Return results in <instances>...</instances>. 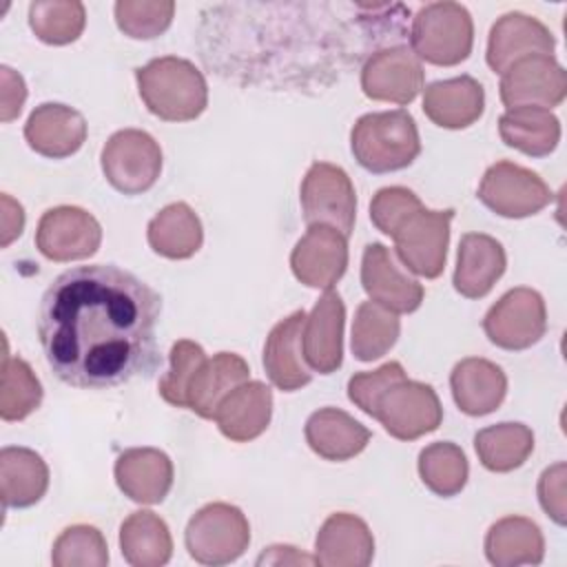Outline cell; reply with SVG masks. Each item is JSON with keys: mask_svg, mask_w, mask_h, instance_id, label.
<instances>
[{"mask_svg": "<svg viewBox=\"0 0 567 567\" xmlns=\"http://www.w3.org/2000/svg\"><path fill=\"white\" fill-rule=\"evenodd\" d=\"M159 295L113 264L75 266L44 290L38 337L53 374L66 385L106 390L157 361Z\"/></svg>", "mask_w": 567, "mask_h": 567, "instance_id": "obj_1", "label": "cell"}, {"mask_svg": "<svg viewBox=\"0 0 567 567\" xmlns=\"http://www.w3.org/2000/svg\"><path fill=\"white\" fill-rule=\"evenodd\" d=\"M146 109L166 122H188L204 113L208 86L202 71L177 55H164L135 69Z\"/></svg>", "mask_w": 567, "mask_h": 567, "instance_id": "obj_2", "label": "cell"}, {"mask_svg": "<svg viewBox=\"0 0 567 567\" xmlns=\"http://www.w3.org/2000/svg\"><path fill=\"white\" fill-rule=\"evenodd\" d=\"M350 148L370 173L401 171L421 153L416 122L403 109L365 113L350 131Z\"/></svg>", "mask_w": 567, "mask_h": 567, "instance_id": "obj_3", "label": "cell"}, {"mask_svg": "<svg viewBox=\"0 0 567 567\" xmlns=\"http://www.w3.org/2000/svg\"><path fill=\"white\" fill-rule=\"evenodd\" d=\"M412 51L436 66H454L467 60L474 44V22L458 2H430L412 18Z\"/></svg>", "mask_w": 567, "mask_h": 567, "instance_id": "obj_4", "label": "cell"}, {"mask_svg": "<svg viewBox=\"0 0 567 567\" xmlns=\"http://www.w3.org/2000/svg\"><path fill=\"white\" fill-rule=\"evenodd\" d=\"M184 543L193 560L202 565H226L248 549L250 525L239 507L208 503L190 516Z\"/></svg>", "mask_w": 567, "mask_h": 567, "instance_id": "obj_5", "label": "cell"}, {"mask_svg": "<svg viewBox=\"0 0 567 567\" xmlns=\"http://www.w3.org/2000/svg\"><path fill=\"white\" fill-rule=\"evenodd\" d=\"M102 173L106 182L124 193H146L162 173V148L140 128H124L113 133L102 148Z\"/></svg>", "mask_w": 567, "mask_h": 567, "instance_id": "obj_6", "label": "cell"}, {"mask_svg": "<svg viewBox=\"0 0 567 567\" xmlns=\"http://www.w3.org/2000/svg\"><path fill=\"white\" fill-rule=\"evenodd\" d=\"M299 199L308 226H332L350 237L357 215V193L341 166L315 162L301 182Z\"/></svg>", "mask_w": 567, "mask_h": 567, "instance_id": "obj_7", "label": "cell"}, {"mask_svg": "<svg viewBox=\"0 0 567 567\" xmlns=\"http://www.w3.org/2000/svg\"><path fill=\"white\" fill-rule=\"evenodd\" d=\"M372 416L399 441H414L434 432L443 421V408L432 385L410 381L392 383L377 401Z\"/></svg>", "mask_w": 567, "mask_h": 567, "instance_id": "obj_8", "label": "cell"}, {"mask_svg": "<svg viewBox=\"0 0 567 567\" xmlns=\"http://www.w3.org/2000/svg\"><path fill=\"white\" fill-rule=\"evenodd\" d=\"M551 197L549 186L538 173L507 159L492 164L478 184V199L492 213L507 219L536 215L551 202Z\"/></svg>", "mask_w": 567, "mask_h": 567, "instance_id": "obj_9", "label": "cell"}, {"mask_svg": "<svg viewBox=\"0 0 567 567\" xmlns=\"http://www.w3.org/2000/svg\"><path fill=\"white\" fill-rule=\"evenodd\" d=\"M452 217L454 208H421L396 228V233L392 235L394 250L408 270L425 279H436L443 272Z\"/></svg>", "mask_w": 567, "mask_h": 567, "instance_id": "obj_10", "label": "cell"}, {"mask_svg": "<svg viewBox=\"0 0 567 567\" xmlns=\"http://www.w3.org/2000/svg\"><path fill=\"white\" fill-rule=\"evenodd\" d=\"M483 330L503 350H525L538 343L547 330V308L540 292L525 286L507 290L487 310Z\"/></svg>", "mask_w": 567, "mask_h": 567, "instance_id": "obj_11", "label": "cell"}, {"mask_svg": "<svg viewBox=\"0 0 567 567\" xmlns=\"http://www.w3.org/2000/svg\"><path fill=\"white\" fill-rule=\"evenodd\" d=\"M100 244V221L80 206L49 208L38 221L35 246L51 261L86 259L97 252Z\"/></svg>", "mask_w": 567, "mask_h": 567, "instance_id": "obj_12", "label": "cell"}, {"mask_svg": "<svg viewBox=\"0 0 567 567\" xmlns=\"http://www.w3.org/2000/svg\"><path fill=\"white\" fill-rule=\"evenodd\" d=\"M501 102L507 109H554L567 95V71L554 55H527L514 62L501 78Z\"/></svg>", "mask_w": 567, "mask_h": 567, "instance_id": "obj_13", "label": "cell"}, {"mask_svg": "<svg viewBox=\"0 0 567 567\" xmlns=\"http://www.w3.org/2000/svg\"><path fill=\"white\" fill-rule=\"evenodd\" d=\"M423 82L421 60L403 44L374 51L361 69V89L377 102L410 104L421 93Z\"/></svg>", "mask_w": 567, "mask_h": 567, "instance_id": "obj_14", "label": "cell"}, {"mask_svg": "<svg viewBox=\"0 0 567 567\" xmlns=\"http://www.w3.org/2000/svg\"><path fill=\"white\" fill-rule=\"evenodd\" d=\"M290 268L308 288H332L348 268V237L332 226H310L290 252Z\"/></svg>", "mask_w": 567, "mask_h": 567, "instance_id": "obj_15", "label": "cell"}, {"mask_svg": "<svg viewBox=\"0 0 567 567\" xmlns=\"http://www.w3.org/2000/svg\"><path fill=\"white\" fill-rule=\"evenodd\" d=\"M556 40L551 31L523 11L501 16L487 38V64L494 73H505L514 62L527 55H551Z\"/></svg>", "mask_w": 567, "mask_h": 567, "instance_id": "obj_16", "label": "cell"}, {"mask_svg": "<svg viewBox=\"0 0 567 567\" xmlns=\"http://www.w3.org/2000/svg\"><path fill=\"white\" fill-rule=\"evenodd\" d=\"M361 286L370 301L392 312H414L423 301V286L401 272L392 252L379 241L368 244L363 250Z\"/></svg>", "mask_w": 567, "mask_h": 567, "instance_id": "obj_17", "label": "cell"}, {"mask_svg": "<svg viewBox=\"0 0 567 567\" xmlns=\"http://www.w3.org/2000/svg\"><path fill=\"white\" fill-rule=\"evenodd\" d=\"M343 323L346 306L337 290H326L303 323V359L310 370L332 374L343 361Z\"/></svg>", "mask_w": 567, "mask_h": 567, "instance_id": "obj_18", "label": "cell"}, {"mask_svg": "<svg viewBox=\"0 0 567 567\" xmlns=\"http://www.w3.org/2000/svg\"><path fill=\"white\" fill-rule=\"evenodd\" d=\"M24 140L35 153L62 159L84 144L86 122L80 111L66 104L44 102L31 111L24 124Z\"/></svg>", "mask_w": 567, "mask_h": 567, "instance_id": "obj_19", "label": "cell"}, {"mask_svg": "<svg viewBox=\"0 0 567 567\" xmlns=\"http://www.w3.org/2000/svg\"><path fill=\"white\" fill-rule=\"evenodd\" d=\"M115 481L135 503H162L173 487V461L157 447L124 450L115 461Z\"/></svg>", "mask_w": 567, "mask_h": 567, "instance_id": "obj_20", "label": "cell"}, {"mask_svg": "<svg viewBox=\"0 0 567 567\" xmlns=\"http://www.w3.org/2000/svg\"><path fill=\"white\" fill-rule=\"evenodd\" d=\"M306 317L308 315L303 310H295L292 315L275 323L264 346L266 374L270 383L284 392H295L312 379L310 368L301 359Z\"/></svg>", "mask_w": 567, "mask_h": 567, "instance_id": "obj_21", "label": "cell"}, {"mask_svg": "<svg viewBox=\"0 0 567 567\" xmlns=\"http://www.w3.org/2000/svg\"><path fill=\"white\" fill-rule=\"evenodd\" d=\"M374 556V538L365 520L354 514H330L317 532L315 558L326 567H365Z\"/></svg>", "mask_w": 567, "mask_h": 567, "instance_id": "obj_22", "label": "cell"}, {"mask_svg": "<svg viewBox=\"0 0 567 567\" xmlns=\"http://www.w3.org/2000/svg\"><path fill=\"white\" fill-rule=\"evenodd\" d=\"M270 416L272 390L261 381H244L219 401L213 419L226 439L248 443L268 427Z\"/></svg>", "mask_w": 567, "mask_h": 567, "instance_id": "obj_23", "label": "cell"}, {"mask_svg": "<svg viewBox=\"0 0 567 567\" xmlns=\"http://www.w3.org/2000/svg\"><path fill=\"white\" fill-rule=\"evenodd\" d=\"M505 266L507 257L501 241L483 233H467L458 241L454 288L467 299H481L503 277Z\"/></svg>", "mask_w": 567, "mask_h": 567, "instance_id": "obj_24", "label": "cell"}, {"mask_svg": "<svg viewBox=\"0 0 567 567\" xmlns=\"http://www.w3.org/2000/svg\"><path fill=\"white\" fill-rule=\"evenodd\" d=\"M483 109L485 91L472 75L436 80L423 93V113L441 128H467L483 115Z\"/></svg>", "mask_w": 567, "mask_h": 567, "instance_id": "obj_25", "label": "cell"}, {"mask_svg": "<svg viewBox=\"0 0 567 567\" xmlns=\"http://www.w3.org/2000/svg\"><path fill=\"white\" fill-rule=\"evenodd\" d=\"M450 388L461 412L467 416H485L503 403L507 394V377L494 361L467 357L454 365Z\"/></svg>", "mask_w": 567, "mask_h": 567, "instance_id": "obj_26", "label": "cell"}, {"mask_svg": "<svg viewBox=\"0 0 567 567\" xmlns=\"http://www.w3.org/2000/svg\"><path fill=\"white\" fill-rule=\"evenodd\" d=\"M370 430L339 408H321L306 421V441L326 461H348L365 450Z\"/></svg>", "mask_w": 567, "mask_h": 567, "instance_id": "obj_27", "label": "cell"}, {"mask_svg": "<svg viewBox=\"0 0 567 567\" xmlns=\"http://www.w3.org/2000/svg\"><path fill=\"white\" fill-rule=\"evenodd\" d=\"M49 487L44 458L29 447L0 450V496L4 507H31Z\"/></svg>", "mask_w": 567, "mask_h": 567, "instance_id": "obj_28", "label": "cell"}, {"mask_svg": "<svg viewBox=\"0 0 567 567\" xmlns=\"http://www.w3.org/2000/svg\"><path fill=\"white\" fill-rule=\"evenodd\" d=\"M485 556L496 567L538 565L545 556L543 532L532 518L505 516L487 529Z\"/></svg>", "mask_w": 567, "mask_h": 567, "instance_id": "obj_29", "label": "cell"}, {"mask_svg": "<svg viewBox=\"0 0 567 567\" xmlns=\"http://www.w3.org/2000/svg\"><path fill=\"white\" fill-rule=\"evenodd\" d=\"M248 363L239 354L217 352L213 359H206L195 372L188 385L186 408H190L202 419H213L219 401L237 385L248 381Z\"/></svg>", "mask_w": 567, "mask_h": 567, "instance_id": "obj_30", "label": "cell"}, {"mask_svg": "<svg viewBox=\"0 0 567 567\" xmlns=\"http://www.w3.org/2000/svg\"><path fill=\"white\" fill-rule=\"evenodd\" d=\"M498 133L509 148L529 157H545L558 146L560 122L547 109L516 106L498 117Z\"/></svg>", "mask_w": 567, "mask_h": 567, "instance_id": "obj_31", "label": "cell"}, {"mask_svg": "<svg viewBox=\"0 0 567 567\" xmlns=\"http://www.w3.org/2000/svg\"><path fill=\"white\" fill-rule=\"evenodd\" d=\"M148 246L166 259H188L204 241V230L197 213L184 204L175 202L164 206L146 228Z\"/></svg>", "mask_w": 567, "mask_h": 567, "instance_id": "obj_32", "label": "cell"}, {"mask_svg": "<svg viewBox=\"0 0 567 567\" xmlns=\"http://www.w3.org/2000/svg\"><path fill=\"white\" fill-rule=\"evenodd\" d=\"M120 549L133 567H162L173 554L168 525L151 509L133 512L120 527Z\"/></svg>", "mask_w": 567, "mask_h": 567, "instance_id": "obj_33", "label": "cell"}, {"mask_svg": "<svg viewBox=\"0 0 567 567\" xmlns=\"http://www.w3.org/2000/svg\"><path fill=\"white\" fill-rule=\"evenodd\" d=\"M474 450L489 472L520 467L534 450V432L523 423H496L476 432Z\"/></svg>", "mask_w": 567, "mask_h": 567, "instance_id": "obj_34", "label": "cell"}, {"mask_svg": "<svg viewBox=\"0 0 567 567\" xmlns=\"http://www.w3.org/2000/svg\"><path fill=\"white\" fill-rule=\"evenodd\" d=\"M399 330L401 323L396 312L374 301L359 303L352 321V354L359 361H374L383 357L396 343Z\"/></svg>", "mask_w": 567, "mask_h": 567, "instance_id": "obj_35", "label": "cell"}, {"mask_svg": "<svg viewBox=\"0 0 567 567\" xmlns=\"http://www.w3.org/2000/svg\"><path fill=\"white\" fill-rule=\"evenodd\" d=\"M470 465L463 450L450 441H436L419 454V476L436 496H456L467 483Z\"/></svg>", "mask_w": 567, "mask_h": 567, "instance_id": "obj_36", "label": "cell"}, {"mask_svg": "<svg viewBox=\"0 0 567 567\" xmlns=\"http://www.w3.org/2000/svg\"><path fill=\"white\" fill-rule=\"evenodd\" d=\"M86 9L75 0H38L29 4V27L44 44H69L80 38Z\"/></svg>", "mask_w": 567, "mask_h": 567, "instance_id": "obj_37", "label": "cell"}, {"mask_svg": "<svg viewBox=\"0 0 567 567\" xmlns=\"http://www.w3.org/2000/svg\"><path fill=\"white\" fill-rule=\"evenodd\" d=\"M42 401V385L31 365L4 352L2 385H0V416L4 421L27 419Z\"/></svg>", "mask_w": 567, "mask_h": 567, "instance_id": "obj_38", "label": "cell"}, {"mask_svg": "<svg viewBox=\"0 0 567 567\" xmlns=\"http://www.w3.org/2000/svg\"><path fill=\"white\" fill-rule=\"evenodd\" d=\"M51 563L55 567H104L109 547L93 525H71L53 543Z\"/></svg>", "mask_w": 567, "mask_h": 567, "instance_id": "obj_39", "label": "cell"}, {"mask_svg": "<svg viewBox=\"0 0 567 567\" xmlns=\"http://www.w3.org/2000/svg\"><path fill=\"white\" fill-rule=\"evenodd\" d=\"M175 13L173 0H120L115 2V22L120 31L135 40H151L164 33Z\"/></svg>", "mask_w": 567, "mask_h": 567, "instance_id": "obj_40", "label": "cell"}, {"mask_svg": "<svg viewBox=\"0 0 567 567\" xmlns=\"http://www.w3.org/2000/svg\"><path fill=\"white\" fill-rule=\"evenodd\" d=\"M168 359H171V368L159 379L157 390L166 403H171L175 408H186L188 385H190L195 372L206 361V352L199 343H195L190 339H179L173 343Z\"/></svg>", "mask_w": 567, "mask_h": 567, "instance_id": "obj_41", "label": "cell"}, {"mask_svg": "<svg viewBox=\"0 0 567 567\" xmlns=\"http://www.w3.org/2000/svg\"><path fill=\"white\" fill-rule=\"evenodd\" d=\"M421 199L405 186H385L374 193L370 202V219L383 235L392 237L396 228L416 210H421Z\"/></svg>", "mask_w": 567, "mask_h": 567, "instance_id": "obj_42", "label": "cell"}, {"mask_svg": "<svg viewBox=\"0 0 567 567\" xmlns=\"http://www.w3.org/2000/svg\"><path fill=\"white\" fill-rule=\"evenodd\" d=\"M401 379H405L403 365L399 361H390L372 372L352 374L348 381V396L361 412L372 416L379 396Z\"/></svg>", "mask_w": 567, "mask_h": 567, "instance_id": "obj_43", "label": "cell"}, {"mask_svg": "<svg viewBox=\"0 0 567 567\" xmlns=\"http://www.w3.org/2000/svg\"><path fill=\"white\" fill-rule=\"evenodd\" d=\"M565 481H567V465L563 461L547 467L538 478V501L545 514L565 525L567 520V496H565Z\"/></svg>", "mask_w": 567, "mask_h": 567, "instance_id": "obj_44", "label": "cell"}, {"mask_svg": "<svg viewBox=\"0 0 567 567\" xmlns=\"http://www.w3.org/2000/svg\"><path fill=\"white\" fill-rule=\"evenodd\" d=\"M0 120L11 122L20 115L22 104L27 100V86L20 73H16L11 66L0 69Z\"/></svg>", "mask_w": 567, "mask_h": 567, "instance_id": "obj_45", "label": "cell"}, {"mask_svg": "<svg viewBox=\"0 0 567 567\" xmlns=\"http://www.w3.org/2000/svg\"><path fill=\"white\" fill-rule=\"evenodd\" d=\"M24 228V210L7 193L2 195V248H7Z\"/></svg>", "mask_w": 567, "mask_h": 567, "instance_id": "obj_46", "label": "cell"}, {"mask_svg": "<svg viewBox=\"0 0 567 567\" xmlns=\"http://www.w3.org/2000/svg\"><path fill=\"white\" fill-rule=\"evenodd\" d=\"M264 563L266 565H319L315 556H306L292 545H272V547H268L257 558V565H264Z\"/></svg>", "mask_w": 567, "mask_h": 567, "instance_id": "obj_47", "label": "cell"}]
</instances>
